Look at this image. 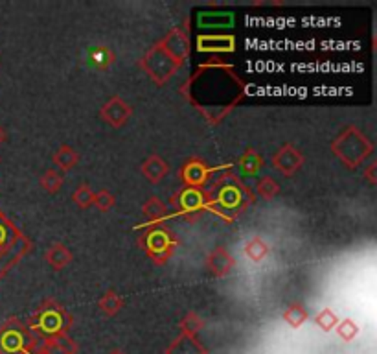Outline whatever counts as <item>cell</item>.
Listing matches in <instances>:
<instances>
[{"instance_id": "6da1fadb", "label": "cell", "mask_w": 377, "mask_h": 354, "mask_svg": "<svg viewBox=\"0 0 377 354\" xmlns=\"http://www.w3.org/2000/svg\"><path fill=\"white\" fill-rule=\"evenodd\" d=\"M104 55L105 57H109V55H107V52L105 50H94V61L96 63H98V65H101V63H104Z\"/></svg>"}, {"instance_id": "7a4b0ae2", "label": "cell", "mask_w": 377, "mask_h": 354, "mask_svg": "<svg viewBox=\"0 0 377 354\" xmlns=\"http://www.w3.org/2000/svg\"><path fill=\"white\" fill-rule=\"evenodd\" d=\"M4 240H6V229H4V225L0 224V247H2V244H4Z\"/></svg>"}]
</instances>
